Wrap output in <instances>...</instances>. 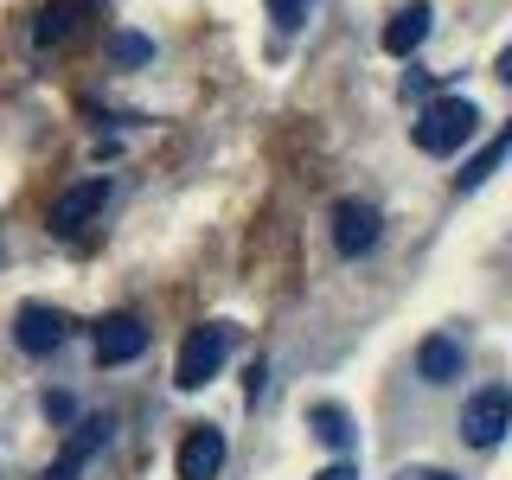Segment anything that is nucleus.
Here are the masks:
<instances>
[{"label": "nucleus", "mask_w": 512, "mask_h": 480, "mask_svg": "<svg viewBox=\"0 0 512 480\" xmlns=\"http://www.w3.org/2000/svg\"><path fill=\"white\" fill-rule=\"evenodd\" d=\"M480 135V109L468 103V96H436V103H423V116L410 122V141L416 154H461L468 141Z\"/></svg>", "instance_id": "nucleus-1"}, {"label": "nucleus", "mask_w": 512, "mask_h": 480, "mask_svg": "<svg viewBox=\"0 0 512 480\" xmlns=\"http://www.w3.org/2000/svg\"><path fill=\"white\" fill-rule=\"evenodd\" d=\"M231 320H205V327H192L186 340H180V359H173V384L180 391H205L218 372H224V359H231Z\"/></svg>", "instance_id": "nucleus-2"}, {"label": "nucleus", "mask_w": 512, "mask_h": 480, "mask_svg": "<svg viewBox=\"0 0 512 480\" xmlns=\"http://www.w3.org/2000/svg\"><path fill=\"white\" fill-rule=\"evenodd\" d=\"M506 429H512V391L506 384H480L468 404H461V436L474 448H500Z\"/></svg>", "instance_id": "nucleus-3"}, {"label": "nucleus", "mask_w": 512, "mask_h": 480, "mask_svg": "<svg viewBox=\"0 0 512 480\" xmlns=\"http://www.w3.org/2000/svg\"><path fill=\"white\" fill-rule=\"evenodd\" d=\"M378 237H384V218H378L372 199H340L333 205V250H340L346 263L352 256H372Z\"/></svg>", "instance_id": "nucleus-4"}, {"label": "nucleus", "mask_w": 512, "mask_h": 480, "mask_svg": "<svg viewBox=\"0 0 512 480\" xmlns=\"http://www.w3.org/2000/svg\"><path fill=\"white\" fill-rule=\"evenodd\" d=\"M109 180H77V186H64L58 199H52V231L58 237H84L96 218H103V205H109Z\"/></svg>", "instance_id": "nucleus-5"}, {"label": "nucleus", "mask_w": 512, "mask_h": 480, "mask_svg": "<svg viewBox=\"0 0 512 480\" xmlns=\"http://www.w3.org/2000/svg\"><path fill=\"white\" fill-rule=\"evenodd\" d=\"M90 346H96V365H128L148 352V327H141V314H103L90 327Z\"/></svg>", "instance_id": "nucleus-6"}, {"label": "nucleus", "mask_w": 512, "mask_h": 480, "mask_svg": "<svg viewBox=\"0 0 512 480\" xmlns=\"http://www.w3.org/2000/svg\"><path fill=\"white\" fill-rule=\"evenodd\" d=\"M13 340H20V352L45 359V352H58L64 340H71V314L45 308V301H26V308L13 314Z\"/></svg>", "instance_id": "nucleus-7"}, {"label": "nucleus", "mask_w": 512, "mask_h": 480, "mask_svg": "<svg viewBox=\"0 0 512 480\" xmlns=\"http://www.w3.org/2000/svg\"><path fill=\"white\" fill-rule=\"evenodd\" d=\"M218 468H224V429L218 423H192L180 455H173V474L180 480H218Z\"/></svg>", "instance_id": "nucleus-8"}, {"label": "nucleus", "mask_w": 512, "mask_h": 480, "mask_svg": "<svg viewBox=\"0 0 512 480\" xmlns=\"http://www.w3.org/2000/svg\"><path fill=\"white\" fill-rule=\"evenodd\" d=\"M109 429H116V423H109V416H84V423L71 429V442H64V455L52 461V468H45V480H77V474H84L96 455H103Z\"/></svg>", "instance_id": "nucleus-9"}, {"label": "nucleus", "mask_w": 512, "mask_h": 480, "mask_svg": "<svg viewBox=\"0 0 512 480\" xmlns=\"http://www.w3.org/2000/svg\"><path fill=\"white\" fill-rule=\"evenodd\" d=\"M90 13H96V0H45V7H39V26H32V45H39V52H58L64 39H77V32H84Z\"/></svg>", "instance_id": "nucleus-10"}, {"label": "nucleus", "mask_w": 512, "mask_h": 480, "mask_svg": "<svg viewBox=\"0 0 512 480\" xmlns=\"http://www.w3.org/2000/svg\"><path fill=\"white\" fill-rule=\"evenodd\" d=\"M429 20H436V7H429V0H410V7H397L391 20H384V32H378V45L391 58H410L416 45L429 39Z\"/></svg>", "instance_id": "nucleus-11"}, {"label": "nucleus", "mask_w": 512, "mask_h": 480, "mask_svg": "<svg viewBox=\"0 0 512 480\" xmlns=\"http://www.w3.org/2000/svg\"><path fill=\"white\" fill-rule=\"evenodd\" d=\"M461 365H468V352H461L455 333H429V340L416 346V378L423 384H455Z\"/></svg>", "instance_id": "nucleus-12"}, {"label": "nucleus", "mask_w": 512, "mask_h": 480, "mask_svg": "<svg viewBox=\"0 0 512 480\" xmlns=\"http://www.w3.org/2000/svg\"><path fill=\"white\" fill-rule=\"evenodd\" d=\"M308 429H314V436L333 448V455H346V448L359 442V429H352L346 404H333V397H320V404H308Z\"/></svg>", "instance_id": "nucleus-13"}, {"label": "nucleus", "mask_w": 512, "mask_h": 480, "mask_svg": "<svg viewBox=\"0 0 512 480\" xmlns=\"http://www.w3.org/2000/svg\"><path fill=\"white\" fill-rule=\"evenodd\" d=\"M500 160H512V122L500 128V135H493L487 141V148H480L474 160H468V167H461L455 173V192H480V186H487L493 180V173H500Z\"/></svg>", "instance_id": "nucleus-14"}, {"label": "nucleus", "mask_w": 512, "mask_h": 480, "mask_svg": "<svg viewBox=\"0 0 512 480\" xmlns=\"http://www.w3.org/2000/svg\"><path fill=\"white\" fill-rule=\"evenodd\" d=\"M109 58H116V64H148L154 45L141 39V32H116V39H109Z\"/></svg>", "instance_id": "nucleus-15"}, {"label": "nucleus", "mask_w": 512, "mask_h": 480, "mask_svg": "<svg viewBox=\"0 0 512 480\" xmlns=\"http://www.w3.org/2000/svg\"><path fill=\"white\" fill-rule=\"evenodd\" d=\"M263 7H269V20H276L282 32H295V26L314 13V0H263Z\"/></svg>", "instance_id": "nucleus-16"}, {"label": "nucleus", "mask_w": 512, "mask_h": 480, "mask_svg": "<svg viewBox=\"0 0 512 480\" xmlns=\"http://www.w3.org/2000/svg\"><path fill=\"white\" fill-rule=\"evenodd\" d=\"M71 410H77V404H71L64 391H52V397H45V416H58V423H71Z\"/></svg>", "instance_id": "nucleus-17"}, {"label": "nucleus", "mask_w": 512, "mask_h": 480, "mask_svg": "<svg viewBox=\"0 0 512 480\" xmlns=\"http://www.w3.org/2000/svg\"><path fill=\"white\" fill-rule=\"evenodd\" d=\"M314 480H359V468H352V461H333V468H320Z\"/></svg>", "instance_id": "nucleus-18"}, {"label": "nucleus", "mask_w": 512, "mask_h": 480, "mask_svg": "<svg viewBox=\"0 0 512 480\" xmlns=\"http://www.w3.org/2000/svg\"><path fill=\"white\" fill-rule=\"evenodd\" d=\"M493 77H500V84H512V45H500V58H493Z\"/></svg>", "instance_id": "nucleus-19"}, {"label": "nucleus", "mask_w": 512, "mask_h": 480, "mask_svg": "<svg viewBox=\"0 0 512 480\" xmlns=\"http://www.w3.org/2000/svg\"><path fill=\"white\" fill-rule=\"evenodd\" d=\"M416 480H455V474H442V468H416Z\"/></svg>", "instance_id": "nucleus-20"}]
</instances>
